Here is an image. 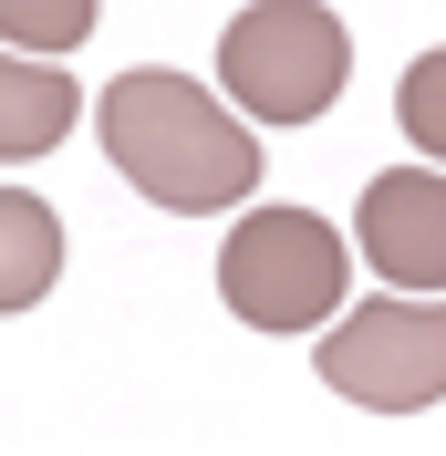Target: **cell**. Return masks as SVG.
I'll use <instances>...</instances> for the list:
<instances>
[{
    "instance_id": "3",
    "label": "cell",
    "mask_w": 446,
    "mask_h": 456,
    "mask_svg": "<svg viewBox=\"0 0 446 456\" xmlns=\"http://www.w3.org/2000/svg\"><path fill=\"white\" fill-rule=\"evenodd\" d=\"M343 73H353V31L322 0H260L219 31V94L250 125H311L333 114Z\"/></svg>"
},
{
    "instance_id": "5",
    "label": "cell",
    "mask_w": 446,
    "mask_h": 456,
    "mask_svg": "<svg viewBox=\"0 0 446 456\" xmlns=\"http://www.w3.org/2000/svg\"><path fill=\"white\" fill-rule=\"evenodd\" d=\"M353 259L384 270V290H405V301H446V176L425 167L374 176L353 208Z\"/></svg>"
},
{
    "instance_id": "1",
    "label": "cell",
    "mask_w": 446,
    "mask_h": 456,
    "mask_svg": "<svg viewBox=\"0 0 446 456\" xmlns=\"http://www.w3.org/2000/svg\"><path fill=\"white\" fill-rule=\"evenodd\" d=\"M94 125H104V156L125 167V187L156 198V208H177V218L250 208V187L270 176V167H260L250 114L219 104V94L187 84V73H156V62L114 73L104 104H94Z\"/></svg>"
},
{
    "instance_id": "8",
    "label": "cell",
    "mask_w": 446,
    "mask_h": 456,
    "mask_svg": "<svg viewBox=\"0 0 446 456\" xmlns=\"http://www.w3.org/2000/svg\"><path fill=\"white\" fill-rule=\"evenodd\" d=\"M94 21H104L94 0H0V53L53 62V53H73V42H84Z\"/></svg>"
},
{
    "instance_id": "4",
    "label": "cell",
    "mask_w": 446,
    "mask_h": 456,
    "mask_svg": "<svg viewBox=\"0 0 446 456\" xmlns=\"http://www.w3.org/2000/svg\"><path fill=\"white\" fill-rule=\"evenodd\" d=\"M311 363L343 404H374V415H416L446 395V301H353L333 332L311 342Z\"/></svg>"
},
{
    "instance_id": "7",
    "label": "cell",
    "mask_w": 446,
    "mask_h": 456,
    "mask_svg": "<svg viewBox=\"0 0 446 456\" xmlns=\"http://www.w3.org/2000/svg\"><path fill=\"white\" fill-rule=\"evenodd\" d=\"M62 281V218L31 187H0V312H31Z\"/></svg>"
},
{
    "instance_id": "2",
    "label": "cell",
    "mask_w": 446,
    "mask_h": 456,
    "mask_svg": "<svg viewBox=\"0 0 446 456\" xmlns=\"http://www.w3.org/2000/svg\"><path fill=\"white\" fill-rule=\"evenodd\" d=\"M343 281H353V239L311 208H250L219 249V301L250 332H333Z\"/></svg>"
},
{
    "instance_id": "6",
    "label": "cell",
    "mask_w": 446,
    "mask_h": 456,
    "mask_svg": "<svg viewBox=\"0 0 446 456\" xmlns=\"http://www.w3.org/2000/svg\"><path fill=\"white\" fill-rule=\"evenodd\" d=\"M73 114H84V94H73V73H62V62L0 53V167L53 156V145L73 135Z\"/></svg>"
},
{
    "instance_id": "9",
    "label": "cell",
    "mask_w": 446,
    "mask_h": 456,
    "mask_svg": "<svg viewBox=\"0 0 446 456\" xmlns=\"http://www.w3.org/2000/svg\"><path fill=\"white\" fill-rule=\"evenodd\" d=\"M394 114H405V135L425 145L446 167V53H416L405 62V84H394Z\"/></svg>"
}]
</instances>
